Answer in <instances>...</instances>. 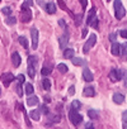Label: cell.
Here are the masks:
<instances>
[{
  "label": "cell",
  "mask_w": 127,
  "mask_h": 129,
  "mask_svg": "<svg viewBox=\"0 0 127 129\" xmlns=\"http://www.w3.org/2000/svg\"><path fill=\"white\" fill-rule=\"evenodd\" d=\"M57 70L60 71V72H62V74H66L68 71H69V69H68V66L65 63H58L57 64Z\"/></svg>",
  "instance_id": "cb8c5ba5"
},
{
  "label": "cell",
  "mask_w": 127,
  "mask_h": 129,
  "mask_svg": "<svg viewBox=\"0 0 127 129\" xmlns=\"http://www.w3.org/2000/svg\"><path fill=\"white\" fill-rule=\"evenodd\" d=\"M79 2H80V4H81L83 9H85V8H87V5H88V0H79Z\"/></svg>",
  "instance_id": "74e56055"
},
{
  "label": "cell",
  "mask_w": 127,
  "mask_h": 129,
  "mask_svg": "<svg viewBox=\"0 0 127 129\" xmlns=\"http://www.w3.org/2000/svg\"><path fill=\"white\" fill-rule=\"evenodd\" d=\"M90 25H92L93 28H98V19H97V18H94V19H93V22L90 23Z\"/></svg>",
  "instance_id": "d590c367"
},
{
  "label": "cell",
  "mask_w": 127,
  "mask_h": 129,
  "mask_svg": "<svg viewBox=\"0 0 127 129\" xmlns=\"http://www.w3.org/2000/svg\"><path fill=\"white\" fill-rule=\"evenodd\" d=\"M87 33H88V29H87V28H85V29H84V30H83V34H81V37H83V38H84V37H85V36H87Z\"/></svg>",
  "instance_id": "7dc6e473"
},
{
  "label": "cell",
  "mask_w": 127,
  "mask_h": 129,
  "mask_svg": "<svg viewBox=\"0 0 127 129\" xmlns=\"http://www.w3.org/2000/svg\"><path fill=\"white\" fill-rule=\"evenodd\" d=\"M88 115H89V118H90V119H97V118H98V111H97V110L90 109V110L88 111Z\"/></svg>",
  "instance_id": "f546056e"
},
{
  "label": "cell",
  "mask_w": 127,
  "mask_h": 129,
  "mask_svg": "<svg viewBox=\"0 0 127 129\" xmlns=\"http://www.w3.org/2000/svg\"><path fill=\"white\" fill-rule=\"evenodd\" d=\"M41 113H39V110H32L31 113H29V116L33 119V120H39V118H41V115H39Z\"/></svg>",
  "instance_id": "ffe728a7"
},
{
  "label": "cell",
  "mask_w": 127,
  "mask_h": 129,
  "mask_svg": "<svg viewBox=\"0 0 127 129\" xmlns=\"http://www.w3.org/2000/svg\"><path fill=\"white\" fill-rule=\"evenodd\" d=\"M69 118H70V121H71L74 125H78V124H80V123L83 121V115L79 114V111H78L76 109H74V108L70 109V111H69Z\"/></svg>",
  "instance_id": "7a4b0ae2"
},
{
  "label": "cell",
  "mask_w": 127,
  "mask_h": 129,
  "mask_svg": "<svg viewBox=\"0 0 127 129\" xmlns=\"http://www.w3.org/2000/svg\"><path fill=\"white\" fill-rule=\"evenodd\" d=\"M27 72H28V76L31 77V79H34V74H36V67L34 66H32V64H28V70H27Z\"/></svg>",
  "instance_id": "7402d4cb"
},
{
  "label": "cell",
  "mask_w": 127,
  "mask_h": 129,
  "mask_svg": "<svg viewBox=\"0 0 127 129\" xmlns=\"http://www.w3.org/2000/svg\"><path fill=\"white\" fill-rule=\"evenodd\" d=\"M71 108H74V109L79 110V109L81 108V104H80V101H78V100H74V101L71 103Z\"/></svg>",
  "instance_id": "d6a6232c"
},
{
  "label": "cell",
  "mask_w": 127,
  "mask_h": 129,
  "mask_svg": "<svg viewBox=\"0 0 127 129\" xmlns=\"http://www.w3.org/2000/svg\"><path fill=\"white\" fill-rule=\"evenodd\" d=\"M41 111L45 113V115H47V114H48V108H47L46 105H42V106H41Z\"/></svg>",
  "instance_id": "8d00e7d4"
},
{
  "label": "cell",
  "mask_w": 127,
  "mask_h": 129,
  "mask_svg": "<svg viewBox=\"0 0 127 129\" xmlns=\"http://www.w3.org/2000/svg\"><path fill=\"white\" fill-rule=\"evenodd\" d=\"M46 12H47L48 14H55V13H56V5H55L53 3H48V4L46 5Z\"/></svg>",
  "instance_id": "e0dca14e"
},
{
  "label": "cell",
  "mask_w": 127,
  "mask_h": 129,
  "mask_svg": "<svg viewBox=\"0 0 127 129\" xmlns=\"http://www.w3.org/2000/svg\"><path fill=\"white\" fill-rule=\"evenodd\" d=\"M22 85H23V82L18 80V84H17V94H18L19 98H22L23 94H24V91H23V89H22Z\"/></svg>",
  "instance_id": "484cf974"
},
{
  "label": "cell",
  "mask_w": 127,
  "mask_h": 129,
  "mask_svg": "<svg viewBox=\"0 0 127 129\" xmlns=\"http://www.w3.org/2000/svg\"><path fill=\"white\" fill-rule=\"evenodd\" d=\"M95 95V91L93 87H85L84 89V96H88V98H93Z\"/></svg>",
  "instance_id": "d6986e66"
},
{
  "label": "cell",
  "mask_w": 127,
  "mask_h": 129,
  "mask_svg": "<svg viewBox=\"0 0 127 129\" xmlns=\"http://www.w3.org/2000/svg\"><path fill=\"white\" fill-rule=\"evenodd\" d=\"M71 61H73V64H75V66H84V64L87 63V62H85L83 58H80V57H73Z\"/></svg>",
  "instance_id": "9a60e30c"
},
{
  "label": "cell",
  "mask_w": 127,
  "mask_h": 129,
  "mask_svg": "<svg viewBox=\"0 0 127 129\" xmlns=\"http://www.w3.org/2000/svg\"><path fill=\"white\" fill-rule=\"evenodd\" d=\"M0 80H2V82L5 87H8L10 85V82H13L15 80V76L12 72H5V74H3L2 76H0Z\"/></svg>",
  "instance_id": "277c9868"
},
{
  "label": "cell",
  "mask_w": 127,
  "mask_h": 129,
  "mask_svg": "<svg viewBox=\"0 0 127 129\" xmlns=\"http://www.w3.org/2000/svg\"><path fill=\"white\" fill-rule=\"evenodd\" d=\"M31 19H32V12H31L29 7L23 3V5H22V22L27 23Z\"/></svg>",
  "instance_id": "3957f363"
},
{
  "label": "cell",
  "mask_w": 127,
  "mask_h": 129,
  "mask_svg": "<svg viewBox=\"0 0 127 129\" xmlns=\"http://www.w3.org/2000/svg\"><path fill=\"white\" fill-rule=\"evenodd\" d=\"M121 54L122 56H127V42L121 44Z\"/></svg>",
  "instance_id": "1f68e13d"
},
{
  "label": "cell",
  "mask_w": 127,
  "mask_h": 129,
  "mask_svg": "<svg viewBox=\"0 0 127 129\" xmlns=\"http://www.w3.org/2000/svg\"><path fill=\"white\" fill-rule=\"evenodd\" d=\"M38 104H39V99L37 96H34V95H29V98L27 100V105L34 106V105H38Z\"/></svg>",
  "instance_id": "7c38bea8"
},
{
  "label": "cell",
  "mask_w": 127,
  "mask_h": 129,
  "mask_svg": "<svg viewBox=\"0 0 127 129\" xmlns=\"http://www.w3.org/2000/svg\"><path fill=\"white\" fill-rule=\"evenodd\" d=\"M74 54H75V51L73 48H68V49L64 51V57L65 58H73Z\"/></svg>",
  "instance_id": "ac0fdd59"
},
{
  "label": "cell",
  "mask_w": 127,
  "mask_h": 129,
  "mask_svg": "<svg viewBox=\"0 0 127 129\" xmlns=\"http://www.w3.org/2000/svg\"><path fill=\"white\" fill-rule=\"evenodd\" d=\"M0 96H2V91H0Z\"/></svg>",
  "instance_id": "681fc988"
},
{
  "label": "cell",
  "mask_w": 127,
  "mask_h": 129,
  "mask_svg": "<svg viewBox=\"0 0 127 129\" xmlns=\"http://www.w3.org/2000/svg\"><path fill=\"white\" fill-rule=\"evenodd\" d=\"M24 4L28 5V7H32L33 5V0H24Z\"/></svg>",
  "instance_id": "60d3db41"
},
{
  "label": "cell",
  "mask_w": 127,
  "mask_h": 129,
  "mask_svg": "<svg viewBox=\"0 0 127 129\" xmlns=\"http://www.w3.org/2000/svg\"><path fill=\"white\" fill-rule=\"evenodd\" d=\"M2 12H3V13H4L7 17H9V15L12 14V9H10L9 7H5V8H3V9H2Z\"/></svg>",
  "instance_id": "836d02e7"
},
{
  "label": "cell",
  "mask_w": 127,
  "mask_h": 129,
  "mask_svg": "<svg viewBox=\"0 0 127 129\" xmlns=\"http://www.w3.org/2000/svg\"><path fill=\"white\" fill-rule=\"evenodd\" d=\"M119 33H121V37H123V38H127V29H124V30H121Z\"/></svg>",
  "instance_id": "7bdbcfd3"
},
{
  "label": "cell",
  "mask_w": 127,
  "mask_h": 129,
  "mask_svg": "<svg viewBox=\"0 0 127 129\" xmlns=\"http://www.w3.org/2000/svg\"><path fill=\"white\" fill-rule=\"evenodd\" d=\"M112 54L121 56V43H118L117 41L112 42Z\"/></svg>",
  "instance_id": "30bf717a"
},
{
  "label": "cell",
  "mask_w": 127,
  "mask_h": 129,
  "mask_svg": "<svg viewBox=\"0 0 127 129\" xmlns=\"http://www.w3.org/2000/svg\"><path fill=\"white\" fill-rule=\"evenodd\" d=\"M57 2H58V4H60V7L64 9V10H65L66 9V7H65V4H64V2H62V0H57Z\"/></svg>",
  "instance_id": "ee69618b"
},
{
  "label": "cell",
  "mask_w": 127,
  "mask_h": 129,
  "mask_svg": "<svg viewBox=\"0 0 127 129\" xmlns=\"http://www.w3.org/2000/svg\"><path fill=\"white\" fill-rule=\"evenodd\" d=\"M75 94V87L71 85L70 87H69V95H74Z\"/></svg>",
  "instance_id": "ab89813d"
},
{
  "label": "cell",
  "mask_w": 127,
  "mask_h": 129,
  "mask_svg": "<svg viewBox=\"0 0 127 129\" xmlns=\"http://www.w3.org/2000/svg\"><path fill=\"white\" fill-rule=\"evenodd\" d=\"M83 79H84L87 82H92V81L94 80V76H93L92 71H90L88 67H85V69L83 70Z\"/></svg>",
  "instance_id": "ba28073f"
},
{
  "label": "cell",
  "mask_w": 127,
  "mask_h": 129,
  "mask_svg": "<svg viewBox=\"0 0 127 129\" xmlns=\"http://www.w3.org/2000/svg\"><path fill=\"white\" fill-rule=\"evenodd\" d=\"M95 18V8H92L88 13V17H87V24L90 25V23L93 22V19Z\"/></svg>",
  "instance_id": "5bb4252c"
},
{
  "label": "cell",
  "mask_w": 127,
  "mask_h": 129,
  "mask_svg": "<svg viewBox=\"0 0 127 129\" xmlns=\"http://www.w3.org/2000/svg\"><path fill=\"white\" fill-rule=\"evenodd\" d=\"M18 42L20 43V46L23 47V48H28V41H27V38L26 37H23V36H20L19 38H18Z\"/></svg>",
  "instance_id": "603a6c76"
},
{
  "label": "cell",
  "mask_w": 127,
  "mask_h": 129,
  "mask_svg": "<svg viewBox=\"0 0 127 129\" xmlns=\"http://www.w3.org/2000/svg\"><path fill=\"white\" fill-rule=\"evenodd\" d=\"M47 116H48V120L51 121V123H58L60 121V115H56V114H47Z\"/></svg>",
  "instance_id": "44dd1931"
},
{
  "label": "cell",
  "mask_w": 127,
  "mask_h": 129,
  "mask_svg": "<svg viewBox=\"0 0 127 129\" xmlns=\"http://www.w3.org/2000/svg\"><path fill=\"white\" fill-rule=\"evenodd\" d=\"M42 87H43L46 91H48V90L51 89V81H50L48 79H43V80H42Z\"/></svg>",
  "instance_id": "d4e9b609"
},
{
  "label": "cell",
  "mask_w": 127,
  "mask_h": 129,
  "mask_svg": "<svg viewBox=\"0 0 127 129\" xmlns=\"http://www.w3.org/2000/svg\"><path fill=\"white\" fill-rule=\"evenodd\" d=\"M68 42H69V33H68V30H66V33L64 34L62 37H60V39H58L60 48H61V49H64V48H65V46L68 44Z\"/></svg>",
  "instance_id": "8fae6325"
},
{
  "label": "cell",
  "mask_w": 127,
  "mask_h": 129,
  "mask_svg": "<svg viewBox=\"0 0 127 129\" xmlns=\"http://www.w3.org/2000/svg\"><path fill=\"white\" fill-rule=\"evenodd\" d=\"M28 64H32V66H37V57L36 56H29L28 57Z\"/></svg>",
  "instance_id": "83f0119b"
},
{
  "label": "cell",
  "mask_w": 127,
  "mask_h": 129,
  "mask_svg": "<svg viewBox=\"0 0 127 129\" xmlns=\"http://www.w3.org/2000/svg\"><path fill=\"white\" fill-rule=\"evenodd\" d=\"M109 41L111 42H114V41H117V33H112V34H109Z\"/></svg>",
  "instance_id": "e575fe53"
},
{
  "label": "cell",
  "mask_w": 127,
  "mask_h": 129,
  "mask_svg": "<svg viewBox=\"0 0 127 129\" xmlns=\"http://www.w3.org/2000/svg\"><path fill=\"white\" fill-rule=\"evenodd\" d=\"M33 92H34L33 85L29 84V82H26V94H27V95H32Z\"/></svg>",
  "instance_id": "4316f807"
},
{
  "label": "cell",
  "mask_w": 127,
  "mask_h": 129,
  "mask_svg": "<svg viewBox=\"0 0 127 129\" xmlns=\"http://www.w3.org/2000/svg\"><path fill=\"white\" fill-rule=\"evenodd\" d=\"M124 86L127 87V72L124 74Z\"/></svg>",
  "instance_id": "c3c4849f"
},
{
  "label": "cell",
  "mask_w": 127,
  "mask_h": 129,
  "mask_svg": "<svg viewBox=\"0 0 127 129\" xmlns=\"http://www.w3.org/2000/svg\"><path fill=\"white\" fill-rule=\"evenodd\" d=\"M113 5H114V17L117 19H122L126 15V9L122 5V2H121V0H114Z\"/></svg>",
  "instance_id": "6da1fadb"
},
{
  "label": "cell",
  "mask_w": 127,
  "mask_h": 129,
  "mask_svg": "<svg viewBox=\"0 0 127 129\" xmlns=\"http://www.w3.org/2000/svg\"><path fill=\"white\" fill-rule=\"evenodd\" d=\"M97 43V36L94 34V33H92L90 34V37H89V39L87 41V43H85V46H84V48H83V52L87 54L89 51H90V48L92 47H94V44Z\"/></svg>",
  "instance_id": "5b68a950"
},
{
  "label": "cell",
  "mask_w": 127,
  "mask_h": 129,
  "mask_svg": "<svg viewBox=\"0 0 127 129\" xmlns=\"http://www.w3.org/2000/svg\"><path fill=\"white\" fill-rule=\"evenodd\" d=\"M112 99H113V101H114L116 104H122V103L124 101V96H123L122 94H119V92H116V94H113Z\"/></svg>",
  "instance_id": "4fadbf2b"
},
{
  "label": "cell",
  "mask_w": 127,
  "mask_h": 129,
  "mask_svg": "<svg viewBox=\"0 0 127 129\" xmlns=\"http://www.w3.org/2000/svg\"><path fill=\"white\" fill-rule=\"evenodd\" d=\"M17 80H19V81H22V82L24 84V80H26V79H24V75H22V74H20V75H18Z\"/></svg>",
  "instance_id": "b9f144b4"
},
{
  "label": "cell",
  "mask_w": 127,
  "mask_h": 129,
  "mask_svg": "<svg viewBox=\"0 0 127 129\" xmlns=\"http://www.w3.org/2000/svg\"><path fill=\"white\" fill-rule=\"evenodd\" d=\"M85 128H88V129H93L94 126L92 125V123H88V124H85Z\"/></svg>",
  "instance_id": "f6af8a7d"
},
{
  "label": "cell",
  "mask_w": 127,
  "mask_h": 129,
  "mask_svg": "<svg viewBox=\"0 0 127 129\" xmlns=\"http://www.w3.org/2000/svg\"><path fill=\"white\" fill-rule=\"evenodd\" d=\"M31 37H32V48L37 49V47H38V30L36 28H31Z\"/></svg>",
  "instance_id": "8992f818"
},
{
  "label": "cell",
  "mask_w": 127,
  "mask_h": 129,
  "mask_svg": "<svg viewBox=\"0 0 127 129\" xmlns=\"http://www.w3.org/2000/svg\"><path fill=\"white\" fill-rule=\"evenodd\" d=\"M12 62H13V64H14L15 67H19V66H20L22 58H20V56H19L18 52H13V53H12Z\"/></svg>",
  "instance_id": "9c48e42d"
},
{
  "label": "cell",
  "mask_w": 127,
  "mask_h": 129,
  "mask_svg": "<svg viewBox=\"0 0 127 129\" xmlns=\"http://www.w3.org/2000/svg\"><path fill=\"white\" fill-rule=\"evenodd\" d=\"M81 17H83L81 14H80V15L78 17V20H76V24H80V22H81Z\"/></svg>",
  "instance_id": "bcb514c9"
},
{
  "label": "cell",
  "mask_w": 127,
  "mask_h": 129,
  "mask_svg": "<svg viewBox=\"0 0 127 129\" xmlns=\"http://www.w3.org/2000/svg\"><path fill=\"white\" fill-rule=\"evenodd\" d=\"M122 121H123V128L126 129L127 128V110H124L123 113H122Z\"/></svg>",
  "instance_id": "4dcf8cb0"
},
{
  "label": "cell",
  "mask_w": 127,
  "mask_h": 129,
  "mask_svg": "<svg viewBox=\"0 0 127 129\" xmlns=\"http://www.w3.org/2000/svg\"><path fill=\"white\" fill-rule=\"evenodd\" d=\"M121 79H122V74H121L119 70H116V69L111 70V72H109V80L111 81L116 82V81H119Z\"/></svg>",
  "instance_id": "52a82bcc"
},
{
  "label": "cell",
  "mask_w": 127,
  "mask_h": 129,
  "mask_svg": "<svg viewBox=\"0 0 127 129\" xmlns=\"http://www.w3.org/2000/svg\"><path fill=\"white\" fill-rule=\"evenodd\" d=\"M0 2H2V0H0Z\"/></svg>",
  "instance_id": "f907efd6"
},
{
  "label": "cell",
  "mask_w": 127,
  "mask_h": 129,
  "mask_svg": "<svg viewBox=\"0 0 127 129\" xmlns=\"http://www.w3.org/2000/svg\"><path fill=\"white\" fill-rule=\"evenodd\" d=\"M58 24H60V27H62L64 29H68V27L65 25V22H64L62 19H60V20H58Z\"/></svg>",
  "instance_id": "f35d334b"
},
{
  "label": "cell",
  "mask_w": 127,
  "mask_h": 129,
  "mask_svg": "<svg viewBox=\"0 0 127 129\" xmlns=\"http://www.w3.org/2000/svg\"><path fill=\"white\" fill-rule=\"evenodd\" d=\"M5 23L8 24V25H13V24H15L17 23V19H15V17H8L7 18V20H5Z\"/></svg>",
  "instance_id": "f1b7e54d"
},
{
  "label": "cell",
  "mask_w": 127,
  "mask_h": 129,
  "mask_svg": "<svg viewBox=\"0 0 127 129\" xmlns=\"http://www.w3.org/2000/svg\"><path fill=\"white\" fill-rule=\"evenodd\" d=\"M52 69H53V66H52V64H48V66H45V67H42V70H41V74H42L43 76H48V75L52 72Z\"/></svg>",
  "instance_id": "2e32d148"
}]
</instances>
